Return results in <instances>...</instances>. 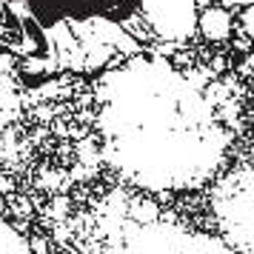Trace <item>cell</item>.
Here are the masks:
<instances>
[{"label": "cell", "mask_w": 254, "mask_h": 254, "mask_svg": "<svg viewBox=\"0 0 254 254\" xmlns=\"http://www.w3.org/2000/svg\"><path fill=\"white\" fill-rule=\"evenodd\" d=\"M200 29L208 40H226L231 35V14L220 6H208L200 14Z\"/></svg>", "instance_id": "obj_1"}, {"label": "cell", "mask_w": 254, "mask_h": 254, "mask_svg": "<svg viewBox=\"0 0 254 254\" xmlns=\"http://www.w3.org/2000/svg\"><path fill=\"white\" fill-rule=\"evenodd\" d=\"M240 32H243L246 37H252V40H254V3L246 9V12H243V17H240Z\"/></svg>", "instance_id": "obj_2"}]
</instances>
